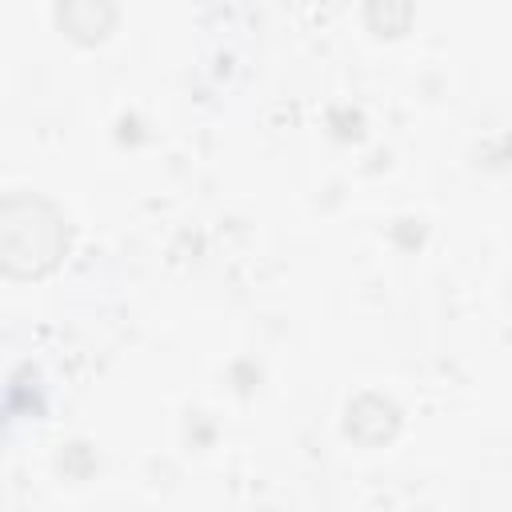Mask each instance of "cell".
<instances>
[{"mask_svg": "<svg viewBox=\"0 0 512 512\" xmlns=\"http://www.w3.org/2000/svg\"><path fill=\"white\" fill-rule=\"evenodd\" d=\"M0 248H4V268L12 276L48 272L64 248L60 212L32 192H12L0 208Z\"/></svg>", "mask_w": 512, "mask_h": 512, "instance_id": "1", "label": "cell"}]
</instances>
